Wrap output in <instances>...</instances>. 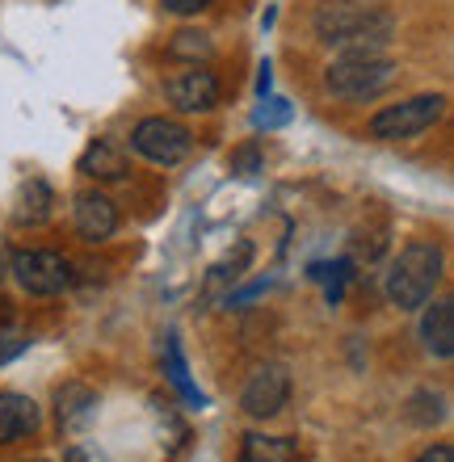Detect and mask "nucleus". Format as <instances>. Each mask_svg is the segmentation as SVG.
<instances>
[{
    "mask_svg": "<svg viewBox=\"0 0 454 462\" xmlns=\"http://www.w3.org/2000/svg\"><path fill=\"white\" fill-rule=\"evenodd\" d=\"M51 207H55L51 185L30 177V181H22L17 198H13V223H17V227H42V223L51 219Z\"/></svg>",
    "mask_w": 454,
    "mask_h": 462,
    "instance_id": "nucleus-14",
    "label": "nucleus"
},
{
    "mask_svg": "<svg viewBox=\"0 0 454 462\" xmlns=\"http://www.w3.org/2000/svg\"><path fill=\"white\" fill-rule=\"evenodd\" d=\"M421 337H425V349H430L438 362H450L454 357V303L450 299H438V303L425 311Z\"/></svg>",
    "mask_w": 454,
    "mask_h": 462,
    "instance_id": "nucleus-13",
    "label": "nucleus"
},
{
    "mask_svg": "<svg viewBox=\"0 0 454 462\" xmlns=\"http://www.w3.org/2000/svg\"><path fill=\"white\" fill-rule=\"evenodd\" d=\"M438 282H442V248L430 240H417L408 248H400L383 286H387V303L392 307L417 311V307H425L433 299Z\"/></svg>",
    "mask_w": 454,
    "mask_h": 462,
    "instance_id": "nucleus-2",
    "label": "nucleus"
},
{
    "mask_svg": "<svg viewBox=\"0 0 454 462\" xmlns=\"http://www.w3.org/2000/svg\"><path fill=\"white\" fill-rule=\"evenodd\" d=\"M38 425H42V412H38V403L30 395L0 391V446L30 438V433H38Z\"/></svg>",
    "mask_w": 454,
    "mask_h": 462,
    "instance_id": "nucleus-11",
    "label": "nucleus"
},
{
    "mask_svg": "<svg viewBox=\"0 0 454 462\" xmlns=\"http://www.w3.org/2000/svg\"><path fill=\"white\" fill-rule=\"evenodd\" d=\"M76 231H80V240L88 244H106L118 231V207H114L106 194L97 189H85V194H76Z\"/></svg>",
    "mask_w": 454,
    "mask_h": 462,
    "instance_id": "nucleus-9",
    "label": "nucleus"
},
{
    "mask_svg": "<svg viewBox=\"0 0 454 462\" xmlns=\"http://www.w3.org/2000/svg\"><path fill=\"white\" fill-rule=\"evenodd\" d=\"M169 55L172 60H185V63H207L210 55H215V42H210V34H202V30H181V34H172Z\"/></svg>",
    "mask_w": 454,
    "mask_h": 462,
    "instance_id": "nucleus-17",
    "label": "nucleus"
},
{
    "mask_svg": "<svg viewBox=\"0 0 454 462\" xmlns=\"http://www.w3.org/2000/svg\"><path fill=\"white\" fill-rule=\"evenodd\" d=\"M164 362H169V383L177 391H181V400L185 403H194V408H202V391L194 387V383H190V370H185V357H181V341H177V337H169V341H164Z\"/></svg>",
    "mask_w": 454,
    "mask_h": 462,
    "instance_id": "nucleus-16",
    "label": "nucleus"
},
{
    "mask_svg": "<svg viewBox=\"0 0 454 462\" xmlns=\"http://www.w3.org/2000/svg\"><path fill=\"white\" fill-rule=\"evenodd\" d=\"M76 172H85L93 181H123L126 172H131V156H126V147L114 143V139H93V143L80 152V160H76Z\"/></svg>",
    "mask_w": 454,
    "mask_h": 462,
    "instance_id": "nucleus-10",
    "label": "nucleus"
},
{
    "mask_svg": "<svg viewBox=\"0 0 454 462\" xmlns=\"http://www.w3.org/2000/svg\"><path fill=\"white\" fill-rule=\"evenodd\" d=\"M354 273V261H332V265H311V278L316 282H329V303L341 299V286L349 282Z\"/></svg>",
    "mask_w": 454,
    "mask_h": 462,
    "instance_id": "nucleus-19",
    "label": "nucleus"
},
{
    "mask_svg": "<svg viewBox=\"0 0 454 462\" xmlns=\"http://www.w3.org/2000/svg\"><path fill=\"white\" fill-rule=\"evenodd\" d=\"M311 30L324 47L354 55V51H383L395 34L392 13L362 5V0H324L311 13Z\"/></svg>",
    "mask_w": 454,
    "mask_h": 462,
    "instance_id": "nucleus-1",
    "label": "nucleus"
},
{
    "mask_svg": "<svg viewBox=\"0 0 454 462\" xmlns=\"http://www.w3.org/2000/svg\"><path fill=\"white\" fill-rule=\"evenodd\" d=\"M22 462H42V458H22Z\"/></svg>",
    "mask_w": 454,
    "mask_h": 462,
    "instance_id": "nucleus-27",
    "label": "nucleus"
},
{
    "mask_svg": "<svg viewBox=\"0 0 454 462\" xmlns=\"http://www.w3.org/2000/svg\"><path fill=\"white\" fill-rule=\"evenodd\" d=\"M240 462H299V446L291 438L248 433V438L240 441Z\"/></svg>",
    "mask_w": 454,
    "mask_h": 462,
    "instance_id": "nucleus-15",
    "label": "nucleus"
},
{
    "mask_svg": "<svg viewBox=\"0 0 454 462\" xmlns=\"http://www.w3.org/2000/svg\"><path fill=\"white\" fill-rule=\"evenodd\" d=\"M446 93H421V97H408L400 106H383L375 118H370V139H383V143H400V139H417L430 126H438L446 114Z\"/></svg>",
    "mask_w": 454,
    "mask_h": 462,
    "instance_id": "nucleus-4",
    "label": "nucleus"
},
{
    "mask_svg": "<svg viewBox=\"0 0 454 462\" xmlns=\"http://www.w3.org/2000/svg\"><path fill=\"white\" fill-rule=\"evenodd\" d=\"M253 122H257V126H265V131L286 126V122H291V106H286L283 97H270V93H265V97H261V110L253 114Z\"/></svg>",
    "mask_w": 454,
    "mask_h": 462,
    "instance_id": "nucleus-20",
    "label": "nucleus"
},
{
    "mask_svg": "<svg viewBox=\"0 0 454 462\" xmlns=\"http://www.w3.org/2000/svg\"><path fill=\"white\" fill-rule=\"evenodd\" d=\"M9 273L17 278V286H22L25 294H34V299H51V294H63L72 286V261L63 253H51V248L13 253Z\"/></svg>",
    "mask_w": 454,
    "mask_h": 462,
    "instance_id": "nucleus-5",
    "label": "nucleus"
},
{
    "mask_svg": "<svg viewBox=\"0 0 454 462\" xmlns=\"http://www.w3.org/2000/svg\"><path fill=\"white\" fill-rule=\"evenodd\" d=\"M9 244H5V240H0V282H5V278H9Z\"/></svg>",
    "mask_w": 454,
    "mask_h": 462,
    "instance_id": "nucleus-26",
    "label": "nucleus"
},
{
    "mask_svg": "<svg viewBox=\"0 0 454 462\" xmlns=\"http://www.w3.org/2000/svg\"><path fill=\"white\" fill-rule=\"evenodd\" d=\"M30 345H34V341H30L25 332H0V365H9L13 357H22Z\"/></svg>",
    "mask_w": 454,
    "mask_h": 462,
    "instance_id": "nucleus-22",
    "label": "nucleus"
},
{
    "mask_svg": "<svg viewBox=\"0 0 454 462\" xmlns=\"http://www.w3.org/2000/svg\"><path fill=\"white\" fill-rule=\"evenodd\" d=\"M408 420L412 425H442L446 420V395L442 391H417L412 400H408Z\"/></svg>",
    "mask_w": 454,
    "mask_h": 462,
    "instance_id": "nucleus-18",
    "label": "nucleus"
},
{
    "mask_svg": "<svg viewBox=\"0 0 454 462\" xmlns=\"http://www.w3.org/2000/svg\"><path fill=\"white\" fill-rule=\"evenodd\" d=\"M232 172H240V177L261 172V147L257 143H245L240 152H232Z\"/></svg>",
    "mask_w": 454,
    "mask_h": 462,
    "instance_id": "nucleus-21",
    "label": "nucleus"
},
{
    "mask_svg": "<svg viewBox=\"0 0 454 462\" xmlns=\"http://www.w3.org/2000/svg\"><path fill=\"white\" fill-rule=\"evenodd\" d=\"M63 462H110V458H106V450L93 446V441H76V446L63 450Z\"/></svg>",
    "mask_w": 454,
    "mask_h": 462,
    "instance_id": "nucleus-23",
    "label": "nucleus"
},
{
    "mask_svg": "<svg viewBox=\"0 0 454 462\" xmlns=\"http://www.w3.org/2000/svg\"><path fill=\"white\" fill-rule=\"evenodd\" d=\"M210 5H215V0H164V9L177 13V17H194V13L210 9Z\"/></svg>",
    "mask_w": 454,
    "mask_h": 462,
    "instance_id": "nucleus-24",
    "label": "nucleus"
},
{
    "mask_svg": "<svg viewBox=\"0 0 454 462\" xmlns=\"http://www.w3.org/2000/svg\"><path fill=\"white\" fill-rule=\"evenodd\" d=\"M286 400H291V374H286L283 365H257L253 370V378L245 383V391H240V408H245L248 416H257V420H270V416H278L286 408Z\"/></svg>",
    "mask_w": 454,
    "mask_h": 462,
    "instance_id": "nucleus-8",
    "label": "nucleus"
},
{
    "mask_svg": "<svg viewBox=\"0 0 454 462\" xmlns=\"http://www.w3.org/2000/svg\"><path fill=\"white\" fill-rule=\"evenodd\" d=\"M400 80V68H395L387 55L379 51H354V55H341V60L329 63L324 72V88H329L337 101H375L383 97L387 88Z\"/></svg>",
    "mask_w": 454,
    "mask_h": 462,
    "instance_id": "nucleus-3",
    "label": "nucleus"
},
{
    "mask_svg": "<svg viewBox=\"0 0 454 462\" xmlns=\"http://www.w3.org/2000/svg\"><path fill=\"white\" fill-rule=\"evenodd\" d=\"M131 147H135L144 160L160 164V169H172V164H181V160L194 152V134L172 118H144L135 131H131Z\"/></svg>",
    "mask_w": 454,
    "mask_h": 462,
    "instance_id": "nucleus-6",
    "label": "nucleus"
},
{
    "mask_svg": "<svg viewBox=\"0 0 454 462\" xmlns=\"http://www.w3.org/2000/svg\"><path fill=\"white\" fill-rule=\"evenodd\" d=\"M55 416H60V425L68 433H80V429L93 425V416H97V391L85 387V383H63L55 391Z\"/></svg>",
    "mask_w": 454,
    "mask_h": 462,
    "instance_id": "nucleus-12",
    "label": "nucleus"
},
{
    "mask_svg": "<svg viewBox=\"0 0 454 462\" xmlns=\"http://www.w3.org/2000/svg\"><path fill=\"white\" fill-rule=\"evenodd\" d=\"M412 462H454V446L438 441V446H430V450L421 454V458H412Z\"/></svg>",
    "mask_w": 454,
    "mask_h": 462,
    "instance_id": "nucleus-25",
    "label": "nucleus"
},
{
    "mask_svg": "<svg viewBox=\"0 0 454 462\" xmlns=\"http://www.w3.org/2000/svg\"><path fill=\"white\" fill-rule=\"evenodd\" d=\"M219 76L210 72L207 63H185L177 76L164 80V97L181 114H207L219 106Z\"/></svg>",
    "mask_w": 454,
    "mask_h": 462,
    "instance_id": "nucleus-7",
    "label": "nucleus"
}]
</instances>
